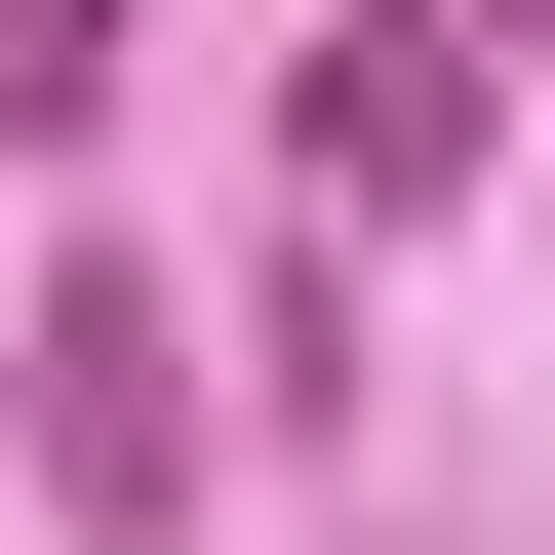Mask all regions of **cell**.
<instances>
[{"label": "cell", "instance_id": "cell-1", "mask_svg": "<svg viewBox=\"0 0 555 555\" xmlns=\"http://www.w3.org/2000/svg\"><path fill=\"white\" fill-rule=\"evenodd\" d=\"M476 119H516V0H318V80H278V159H318V238H437Z\"/></svg>", "mask_w": 555, "mask_h": 555}, {"label": "cell", "instance_id": "cell-3", "mask_svg": "<svg viewBox=\"0 0 555 555\" xmlns=\"http://www.w3.org/2000/svg\"><path fill=\"white\" fill-rule=\"evenodd\" d=\"M119 119V0H0V159H80Z\"/></svg>", "mask_w": 555, "mask_h": 555}, {"label": "cell", "instance_id": "cell-2", "mask_svg": "<svg viewBox=\"0 0 555 555\" xmlns=\"http://www.w3.org/2000/svg\"><path fill=\"white\" fill-rule=\"evenodd\" d=\"M0 437H40V516H119V555H159V516H198V318L80 238V278H40V397H0Z\"/></svg>", "mask_w": 555, "mask_h": 555}, {"label": "cell", "instance_id": "cell-4", "mask_svg": "<svg viewBox=\"0 0 555 555\" xmlns=\"http://www.w3.org/2000/svg\"><path fill=\"white\" fill-rule=\"evenodd\" d=\"M516 80H555V0H516Z\"/></svg>", "mask_w": 555, "mask_h": 555}, {"label": "cell", "instance_id": "cell-5", "mask_svg": "<svg viewBox=\"0 0 555 555\" xmlns=\"http://www.w3.org/2000/svg\"><path fill=\"white\" fill-rule=\"evenodd\" d=\"M0 476H40V437H0Z\"/></svg>", "mask_w": 555, "mask_h": 555}]
</instances>
